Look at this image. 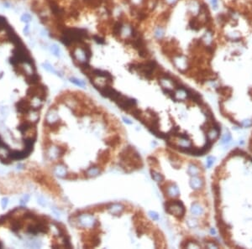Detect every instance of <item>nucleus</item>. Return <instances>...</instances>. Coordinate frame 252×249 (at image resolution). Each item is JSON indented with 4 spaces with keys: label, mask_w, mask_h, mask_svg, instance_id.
Here are the masks:
<instances>
[{
    "label": "nucleus",
    "mask_w": 252,
    "mask_h": 249,
    "mask_svg": "<svg viewBox=\"0 0 252 249\" xmlns=\"http://www.w3.org/2000/svg\"><path fill=\"white\" fill-rule=\"evenodd\" d=\"M165 209L167 213L171 215H174L177 217H182L185 214L183 202L180 201H168L165 203Z\"/></svg>",
    "instance_id": "nucleus-1"
},
{
    "label": "nucleus",
    "mask_w": 252,
    "mask_h": 249,
    "mask_svg": "<svg viewBox=\"0 0 252 249\" xmlns=\"http://www.w3.org/2000/svg\"><path fill=\"white\" fill-rule=\"evenodd\" d=\"M115 102L119 108H122L123 110H124V111H130V109L135 108L137 104L135 99L130 98V97H125V96H124L122 94L119 95V97L117 98Z\"/></svg>",
    "instance_id": "nucleus-2"
},
{
    "label": "nucleus",
    "mask_w": 252,
    "mask_h": 249,
    "mask_svg": "<svg viewBox=\"0 0 252 249\" xmlns=\"http://www.w3.org/2000/svg\"><path fill=\"white\" fill-rule=\"evenodd\" d=\"M77 223L82 227H94L98 224V222L96 221L93 215L83 214V215H78Z\"/></svg>",
    "instance_id": "nucleus-3"
},
{
    "label": "nucleus",
    "mask_w": 252,
    "mask_h": 249,
    "mask_svg": "<svg viewBox=\"0 0 252 249\" xmlns=\"http://www.w3.org/2000/svg\"><path fill=\"white\" fill-rule=\"evenodd\" d=\"M172 63L181 72L186 71L188 66L187 59L182 54H177L174 57H172Z\"/></svg>",
    "instance_id": "nucleus-4"
},
{
    "label": "nucleus",
    "mask_w": 252,
    "mask_h": 249,
    "mask_svg": "<svg viewBox=\"0 0 252 249\" xmlns=\"http://www.w3.org/2000/svg\"><path fill=\"white\" fill-rule=\"evenodd\" d=\"M5 30L7 32L8 40L10 41L15 47H18V46H20V45H24L23 42H22V40L20 39V37L17 35V34L15 33V31L14 30V29L11 26L8 25L7 28L5 29Z\"/></svg>",
    "instance_id": "nucleus-5"
},
{
    "label": "nucleus",
    "mask_w": 252,
    "mask_h": 249,
    "mask_svg": "<svg viewBox=\"0 0 252 249\" xmlns=\"http://www.w3.org/2000/svg\"><path fill=\"white\" fill-rule=\"evenodd\" d=\"M15 107H16L17 111L22 114H28L32 109L31 104L27 100H25V99H21L19 101H17L15 104Z\"/></svg>",
    "instance_id": "nucleus-6"
},
{
    "label": "nucleus",
    "mask_w": 252,
    "mask_h": 249,
    "mask_svg": "<svg viewBox=\"0 0 252 249\" xmlns=\"http://www.w3.org/2000/svg\"><path fill=\"white\" fill-rule=\"evenodd\" d=\"M49 5H50V8H51V12L53 13V14H54L57 19H61V18L65 15L64 10H63L61 8L59 7L58 4H57L55 2L51 0L50 3H49Z\"/></svg>",
    "instance_id": "nucleus-7"
},
{
    "label": "nucleus",
    "mask_w": 252,
    "mask_h": 249,
    "mask_svg": "<svg viewBox=\"0 0 252 249\" xmlns=\"http://www.w3.org/2000/svg\"><path fill=\"white\" fill-rule=\"evenodd\" d=\"M204 26V24L200 21L197 16H194L188 21V28L194 31H199Z\"/></svg>",
    "instance_id": "nucleus-8"
},
{
    "label": "nucleus",
    "mask_w": 252,
    "mask_h": 249,
    "mask_svg": "<svg viewBox=\"0 0 252 249\" xmlns=\"http://www.w3.org/2000/svg\"><path fill=\"white\" fill-rule=\"evenodd\" d=\"M109 212L114 215H119L124 210V206H123L122 204H119V203H114V204H111L109 205Z\"/></svg>",
    "instance_id": "nucleus-9"
},
{
    "label": "nucleus",
    "mask_w": 252,
    "mask_h": 249,
    "mask_svg": "<svg viewBox=\"0 0 252 249\" xmlns=\"http://www.w3.org/2000/svg\"><path fill=\"white\" fill-rule=\"evenodd\" d=\"M166 195L170 197H177L180 194V191H179V189H178V186L175 184H169L166 188V192H165Z\"/></svg>",
    "instance_id": "nucleus-10"
},
{
    "label": "nucleus",
    "mask_w": 252,
    "mask_h": 249,
    "mask_svg": "<svg viewBox=\"0 0 252 249\" xmlns=\"http://www.w3.org/2000/svg\"><path fill=\"white\" fill-rule=\"evenodd\" d=\"M40 79H41V77L39 76V75H37L35 72H32L30 74L26 75V76H25L26 83L29 84V85H32V86L38 85L40 83Z\"/></svg>",
    "instance_id": "nucleus-11"
},
{
    "label": "nucleus",
    "mask_w": 252,
    "mask_h": 249,
    "mask_svg": "<svg viewBox=\"0 0 252 249\" xmlns=\"http://www.w3.org/2000/svg\"><path fill=\"white\" fill-rule=\"evenodd\" d=\"M189 185H190L191 188H192L193 190H199L204 186V181L202 179H200L198 176H192L190 180Z\"/></svg>",
    "instance_id": "nucleus-12"
},
{
    "label": "nucleus",
    "mask_w": 252,
    "mask_h": 249,
    "mask_svg": "<svg viewBox=\"0 0 252 249\" xmlns=\"http://www.w3.org/2000/svg\"><path fill=\"white\" fill-rule=\"evenodd\" d=\"M46 122H47L49 125L59 122V118H58V116H57L56 112H55L54 110L51 109V110L48 113L47 115H46Z\"/></svg>",
    "instance_id": "nucleus-13"
},
{
    "label": "nucleus",
    "mask_w": 252,
    "mask_h": 249,
    "mask_svg": "<svg viewBox=\"0 0 252 249\" xmlns=\"http://www.w3.org/2000/svg\"><path fill=\"white\" fill-rule=\"evenodd\" d=\"M124 29V24L121 20L116 21L113 25V34L115 37H119L122 34V30Z\"/></svg>",
    "instance_id": "nucleus-14"
},
{
    "label": "nucleus",
    "mask_w": 252,
    "mask_h": 249,
    "mask_svg": "<svg viewBox=\"0 0 252 249\" xmlns=\"http://www.w3.org/2000/svg\"><path fill=\"white\" fill-rule=\"evenodd\" d=\"M47 96V90L46 87L44 85H37V98H39L41 101H44L46 98Z\"/></svg>",
    "instance_id": "nucleus-15"
},
{
    "label": "nucleus",
    "mask_w": 252,
    "mask_h": 249,
    "mask_svg": "<svg viewBox=\"0 0 252 249\" xmlns=\"http://www.w3.org/2000/svg\"><path fill=\"white\" fill-rule=\"evenodd\" d=\"M191 213L193 215H200L204 213V209L198 203H192L191 206Z\"/></svg>",
    "instance_id": "nucleus-16"
},
{
    "label": "nucleus",
    "mask_w": 252,
    "mask_h": 249,
    "mask_svg": "<svg viewBox=\"0 0 252 249\" xmlns=\"http://www.w3.org/2000/svg\"><path fill=\"white\" fill-rule=\"evenodd\" d=\"M32 127H33V123L31 122L25 121L20 124V126L18 127V130L20 132H21L22 134H25V132H27L28 130H29Z\"/></svg>",
    "instance_id": "nucleus-17"
},
{
    "label": "nucleus",
    "mask_w": 252,
    "mask_h": 249,
    "mask_svg": "<svg viewBox=\"0 0 252 249\" xmlns=\"http://www.w3.org/2000/svg\"><path fill=\"white\" fill-rule=\"evenodd\" d=\"M54 172L55 175L61 178H66V176L67 175V169L65 166L63 165H58L56 166L54 169Z\"/></svg>",
    "instance_id": "nucleus-18"
},
{
    "label": "nucleus",
    "mask_w": 252,
    "mask_h": 249,
    "mask_svg": "<svg viewBox=\"0 0 252 249\" xmlns=\"http://www.w3.org/2000/svg\"><path fill=\"white\" fill-rule=\"evenodd\" d=\"M199 172H200L199 169H198V166H196L195 164H191L188 166L187 173H188V175H191L192 177V176H198V175H199Z\"/></svg>",
    "instance_id": "nucleus-19"
},
{
    "label": "nucleus",
    "mask_w": 252,
    "mask_h": 249,
    "mask_svg": "<svg viewBox=\"0 0 252 249\" xmlns=\"http://www.w3.org/2000/svg\"><path fill=\"white\" fill-rule=\"evenodd\" d=\"M81 49H82V52L84 54V56H85V61H89L91 57H92V50L89 47L88 45H83V46H81Z\"/></svg>",
    "instance_id": "nucleus-20"
},
{
    "label": "nucleus",
    "mask_w": 252,
    "mask_h": 249,
    "mask_svg": "<svg viewBox=\"0 0 252 249\" xmlns=\"http://www.w3.org/2000/svg\"><path fill=\"white\" fill-rule=\"evenodd\" d=\"M86 174L89 177H96L100 174V169L98 167H91L87 170Z\"/></svg>",
    "instance_id": "nucleus-21"
},
{
    "label": "nucleus",
    "mask_w": 252,
    "mask_h": 249,
    "mask_svg": "<svg viewBox=\"0 0 252 249\" xmlns=\"http://www.w3.org/2000/svg\"><path fill=\"white\" fill-rule=\"evenodd\" d=\"M21 227H22V222L19 220H15L11 223V231L14 233H17L20 230Z\"/></svg>",
    "instance_id": "nucleus-22"
},
{
    "label": "nucleus",
    "mask_w": 252,
    "mask_h": 249,
    "mask_svg": "<svg viewBox=\"0 0 252 249\" xmlns=\"http://www.w3.org/2000/svg\"><path fill=\"white\" fill-rule=\"evenodd\" d=\"M43 66H44V68H45L46 71H48L49 72H51V73L56 75V76H60V77H62V75L60 74V72H58L57 71H55L54 68H53V66H51V64H49L47 62H46V63H44V64H43Z\"/></svg>",
    "instance_id": "nucleus-23"
},
{
    "label": "nucleus",
    "mask_w": 252,
    "mask_h": 249,
    "mask_svg": "<svg viewBox=\"0 0 252 249\" xmlns=\"http://www.w3.org/2000/svg\"><path fill=\"white\" fill-rule=\"evenodd\" d=\"M150 174H151V177L152 179L157 182H161L164 180L163 175L161 174H160L159 172H157L155 170H151L150 171Z\"/></svg>",
    "instance_id": "nucleus-24"
},
{
    "label": "nucleus",
    "mask_w": 252,
    "mask_h": 249,
    "mask_svg": "<svg viewBox=\"0 0 252 249\" xmlns=\"http://www.w3.org/2000/svg\"><path fill=\"white\" fill-rule=\"evenodd\" d=\"M120 143V138L119 136H114V137H112L110 138L108 141L106 142V143L108 145H110V146H116L117 144H119Z\"/></svg>",
    "instance_id": "nucleus-25"
},
{
    "label": "nucleus",
    "mask_w": 252,
    "mask_h": 249,
    "mask_svg": "<svg viewBox=\"0 0 252 249\" xmlns=\"http://www.w3.org/2000/svg\"><path fill=\"white\" fill-rule=\"evenodd\" d=\"M51 53L54 55L55 57H60L61 56V49L59 48V46L56 44H53L51 46Z\"/></svg>",
    "instance_id": "nucleus-26"
},
{
    "label": "nucleus",
    "mask_w": 252,
    "mask_h": 249,
    "mask_svg": "<svg viewBox=\"0 0 252 249\" xmlns=\"http://www.w3.org/2000/svg\"><path fill=\"white\" fill-rule=\"evenodd\" d=\"M61 41L64 45H66V46H67V47H71V46L72 45V44H74V43L72 42V41L69 37L66 36V35H62V36H61Z\"/></svg>",
    "instance_id": "nucleus-27"
},
{
    "label": "nucleus",
    "mask_w": 252,
    "mask_h": 249,
    "mask_svg": "<svg viewBox=\"0 0 252 249\" xmlns=\"http://www.w3.org/2000/svg\"><path fill=\"white\" fill-rule=\"evenodd\" d=\"M70 81H71L72 83L75 84L76 86H78V87H84L86 86V83H85L84 81H82V80H79V79H77V78H76V77H71V78H70Z\"/></svg>",
    "instance_id": "nucleus-28"
},
{
    "label": "nucleus",
    "mask_w": 252,
    "mask_h": 249,
    "mask_svg": "<svg viewBox=\"0 0 252 249\" xmlns=\"http://www.w3.org/2000/svg\"><path fill=\"white\" fill-rule=\"evenodd\" d=\"M230 141H231V134H230V132H226L222 137L221 143L222 144H226V143H229Z\"/></svg>",
    "instance_id": "nucleus-29"
},
{
    "label": "nucleus",
    "mask_w": 252,
    "mask_h": 249,
    "mask_svg": "<svg viewBox=\"0 0 252 249\" xmlns=\"http://www.w3.org/2000/svg\"><path fill=\"white\" fill-rule=\"evenodd\" d=\"M138 53H139V55L142 58H145L149 55V50L148 49L146 48V46L141 48L140 50H138Z\"/></svg>",
    "instance_id": "nucleus-30"
},
{
    "label": "nucleus",
    "mask_w": 252,
    "mask_h": 249,
    "mask_svg": "<svg viewBox=\"0 0 252 249\" xmlns=\"http://www.w3.org/2000/svg\"><path fill=\"white\" fill-rule=\"evenodd\" d=\"M8 25V24L6 18H4L3 16H0V31L5 29Z\"/></svg>",
    "instance_id": "nucleus-31"
},
{
    "label": "nucleus",
    "mask_w": 252,
    "mask_h": 249,
    "mask_svg": "<svg viewBox=\"0 0 252 249\" xmlns=\"http://www.w3.org/2000/svg\"><path fill=\"white\" fill-rule=\"evenodd\" d=\"M131 115L132 116H134L135 118H137V119H140V118L141 117V115H142V112L140 110V109H138V108H132V110H131Z\"/></svg>",
    "instance_id": "nucleus-32"
},
{
    "label": "nucleus",
    "mask_w": 252,
    "mask_h": 249,
    "mask_svg": "<svg viewBox=\"0 0 252 249\" xmlns=\"http://www.w3.org/2000/svg\"><path fill=\"white\" fill-rule=\"evenodd\" d=\"M93 39L96 43L98 44V45H104V44L106 43V41H104L103 38H102V37L99 36V35H97V34L93 36Z\"/></svg>",
    "instance_id": "nucleus-33"
},
{
    "label": "nucleus",
    "mask_w": 252,
    "mask_h": 249,
    "mask_svg": "<svg viewBox=\"0 0 252 249\" xmlns=\"http://www.w3.org/2000/svg\"><path fill=\"white\" fill-rule=\"evenodd\" d=\"M31 20V16L29 14H24L22 16H21V21L23 23H25V24H29Z\"/></svg>",
    "instance_id": "nucleus-34"
},
{
    "label": "nucleus",
    "mask_w": 252,
    "mask_h": 249,
    "mask_svg": "<svg viewBox=\"0 0 252 249\" xmlns=\"http://www.w3.org/2000/svg\"><path fill=\"white\" fill-rule=\"evenodd\" d=\"M163 35H164L163 29H162L161 27L157 28V29H156V31H155V36H156L157 38H158V39H161Z\"/></svg>",
    "instance_id": "nucleus-35"
},
{
    "label": "nucleus",
    "mask_w": 252,
    "mask_h": 249,
    "mask_svg": "<svg viewBox=\"0 0 252 249\" xmlns=\"http://www.w3.org/2000/svg\"><path fill=\"white\" fill-rule=\"evenodd\" d=\"M187 223L188 227H191V228H195V227L198 226V223H197V222H196L194 219H188V220L187 221Z\"/></svg>",
    "instance_id": "nucleus-36"
},
{
    "label": "nucleus",
    "mask_w": 252,
    "mask_h": 249,
    "mask_svg": "<svg viewBox=\"0 0 252 249\" xmlns=\"http://www.w3.org/2000/svg\"><path fill=\"white\" fill-rule=\"evenodd\" d=\"M214 160H215V158L213 157V156H208V159H207V168H210L212 165L214 163Z\"/></svg>",
    "instance_id": "nucleus-37"
},
{
    "label": "nucleus",
    "mask_w": 252,
    "mask_h": 249,
    "mask_svg": "<svg viewBox=\"0 0 252 249\" xmlns=\"http://www.w3.org/2000/svg\"><path fill=\"white\" fill-rule=\"evenodd\" d=\"M37 201H38V204H40L41 206H47V202L46 201V199L43 197V196H39L37 198Z\"/></svg>",
    "instance_id": "nucleus-38"
},
{
    "label": "nucleus",
    "mask_w": 252,
    "mask_h": 249,
    "mask_svg": "<svg viewBox=\"0 0 252 249\" xmlns=\"http://www.w3.org/2000/svg\"><path fill=\"white\" fill-rule=\"evenodd\" d=\"M99 159L103 162H106V160H108L109 159V153H108V151H104L103 154H101L99 155Z\"/></svg>",
    "instance_id": "nucleus-39"
},
{
    "label": "nucleus",
    "mask_w": 252,
    "mask_h": 249,
    "mask_svg": "<svg viewBox=\"0 0 252 249\" xmlns=\"http://www.w3.org/2000/svg\"><path fill=\"white\" fill-rule=\"evenodd\" d=\"M8 204V197H4L1 201V205H2V207L3 209H5L7 207Z\"/></svg>",
    "instance_id": "nucleus-40"
},
{
    "label": "nucleus",
    "mask_w": 252,
    "mask_h": 249,
    "mask_svg": "<svg viewBox=\"0 0 252 249\" xmlns=\"http://www.w3.org/2000/svg\"><path fill=\"white\" fill-rule=\"evenodd\" d=\"M149 215L154 221H157L159 219V215L156 211H149Z\"/></svg>",
    "instance_id": "nucleus-41"
},
{
    "label": "nucleus",
    "mask_w": 252,
    "mask_h": 249,
    "mask_svg": "<svg viewBox=\"0 0 252 249\" xmlns=\"http://www.w3.org/2000/svg\"><path fill=\"white\" fill-rule=\"evenodd\" d=\"M29 200V195H25L22 199L20 200V205L21 206H24V205H25L26 203L28 202V201Z\"/></svg>",
    "instance_id": "nucleus-42"
},
{
    "label": "nucleus",
    "mask_w": 252,
    "mask_h": 249,
    "mask_svg": "<svg viewBox=\"0 0 252 249\" xmlns=\"http://www.w3.org/2000/svg\"><path fill=\"white\" fill-rule=\"evenodd\" d=\"M212 6L213 10H217L218 7V0H211Z\"/></svg>",
    "instance_id": "nucleus-43"
},
{
    "label": "nucleus",
    "mask_w": 252,
    "mask_h": 249,
    "mask_svg": "<svg viewBox=\"0 0 252 249\" xmlns=\"http://www.w3.org/2000/svg\"><path fill=\"white\" fill-rule=\"evenodd\" d=\"M241 124H242L244 127H249V126H251L252 124V121L251 119H246V120H244V121L242 122Z\"/></svg>",
    "instance_id": "nucleus-44"
},
{
    "label": "nucleus",
    "mask_w": 252,
    "mask_h": 249,
    "mask_svg": "<svg viewBox=\"0 0 252 249\" xmlns=\"http://www.w3.org/2000/svg\"><path fill=\"white\" fill-rule=\"evenodd\" d=\"M29 33V25H26L25 27L24 28V34L28 35Z\"/></svg>",
    "instance_id": "nucleus-45"
},
{
    "label": "nucleus",
    "mask_w": 252,
    "mask_h": 249,
    "mask_svg": "<svg viewBox=\"0 0 252 249\" xmlns=\"http://www.w3.org/2000/svg\"><path fill=\"white\" fill-rule=\"evenodd\" d=\"M123 120H124V122H125V123H127V124H132L133 122L130 121L129 118H125V117H123Z\"/></svg>",
    "instance_id": "nucleus-46"
},
{
    "label": "nucleus",
    "mask_w": 252,
    "mask_h": 249,
    "mask_svg": "<svg viewBox=\"0 0 252 249\" xmlns=\"http://www.w3.org/2000/svg\"><path fill=\"white\" fill-rule=\"evenodd\" d=\"M207 247H208V248H218V246H217L216 244H214L213 242L208 244V245H207Z\"/></svg>",
    "instance_id": "nucleus-47"
},
{
    "label": "nucleus",
    "mask_w": 252,
    "mask_h": 249,
    "mask_svg": "<svg viewBox=\"0 0 252 249\" xmlns=\"http://www.w3.org/2000/svg\"><path fill=\"white\" fill-rule=\"evenodd\" d=\"M51 210H52V211H54L55 213L56 214V215H60V214H61V213H60V211H57V210H56V208H55V207H53V208H51Z\"/></svg>",
    "instance_id": "nucleus-48"
},
{
    "label": "nucleus",
    "mask_w": 252,
    "mask_h": 249,
    "mask_svg": "<svg viewBox=\"0 0 252 249\" xmlns=\"http://www.w3.org/2000/svg\"><path fill=\"white\" fill-rule=\"evenodd\" d=\"M239 54H240V52L238 50H234V51L232 52V55H239Z\"/></svg>",
    "instance_id": "nucleus-49"
},
{
    "label": "nucleus",
    "mask_w": 252,
    "mask_h": 249,
    "mask_svg": "<svg viewBox=\"0 0 252 249\" xmlns=\"http://www.w3.org/2000/svg\"><path fill=\"white\" fill-rule=\"evenodd\" d=\"M210 232H211L212 235H215L216 234V232H215V230L213 228H211V230H210Z\"/></svg>",
    "instance_id": "nucleus-50"
}]
</instances>
